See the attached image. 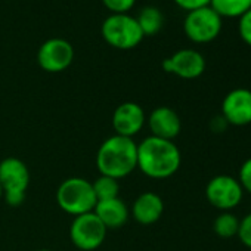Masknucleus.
<instances>
[{"instance_id":"nucleus-15","label":"nucleus","mask_w":251,"mask_h":251,"mask_svg":"<svg viewBox=\"0 0 251 251\" xmlns=\"http://www.w3.org/2000/svg\"><path fill=\"white\" fill-rule=\"evenodd\" d=\"M93 213L103 223L106 229H118L129 220V208L126 202L118 197L112 200L98 201Z\"/></svg>"},{"instance_id":"nucleus-2","label":"nucleus","mask_w":251,"mask_h":251,"mask_svg":"<svg viewBox=\"0 0 251 251\" xmlns=\"http://www.w3.org/2000/svg\"><path fill=\"white\" fill-rule=\"evenodd\" d=\"M100 175L123 179L138 169V144L132 138L114 135L102 142L96 154Z\"/></svg>"},{"instance_id":"nucleus-8","label":"nucleus","mask_w":251,"mask_h":251,"mask_svg":"<svg viewBox=\"0 0 251 251\" xmlns=\"http://www.w3.org/2000/svg\"><path fill=\"white\" fill-rule=\"evenodd\" d=\"M205 197L208 202L220 211H230L241 204L244 189L236 177L217 175L208 180L205 186Z\"/></svg>"},{"instance_id":"nucleus-16","label":"nucleus","mask_w":251,"mask_h":251,"mask_svg":"<svg viewBox=\"0 0 251 251\" xmlns=\"http://www.w3.org/2000/svg\"><path fill=\"white\" fill-rule=\"evenodd\" d=\"M210 6L222 18H239L251 9V0H210Z\"/></svg>"},{"instance_id":"nucleus-18","label":"nucleus","mask_w":251,"mask_h":251,"mask_svg":"<svg viewBox=\"0 0 251 251\" xmlns=\"http://www.w3.org/2000/svg\"><path fill=\"white\" fill-rule=\"evenodd\" d=\"M238 227H239V219L232 214L230 211H222L213 223L214 233L223 239H229L232 236L238 235Z\"/></svg>"},{"instance_id":"nucleus-9","label":"nucleus","mask_w":251,"mask_h":251,"mask_svg":"<svg viewBox=\"0 0 251 251\" xmlns=\"http://www.w3.org/2000/svg\"><path fill=\"white\" fill-rule=\"evenodd\" d=\"M73 45L59 37L46 40L37 52V62L42 70L48 73H61L67 70L73 64Z\"/></svg>"},{"instance_id":"nucleus-10","label":"nucleus","mask_w":251,"mask_h":251,"mask_svg":"<svg viewBox=\"0 0 251 251\" xmlns=\"http://www.w3.org/2000/svg\"><path fill=\"white\" fill-rule=\"evenodd\" d=\"M163 70L185 80H194L205 71V58L195 49H180L163 61Z\"/></svg>"},{"instance_id":"nucleus-6","label":"nucleus","mask_w":251,"mask_h":251,"mask_svg":"<svg viewBox=\"0 0 251 251\" xmlns=\"http://www.w3.org/2000/svg\"><path fill=\"white\" fill-rule=\"evenodd\" d=\"M223 27V18L211 8L204 6L189 11L183 21V31L194 43H210L219 37Z\"/></svg>"},{"instance_id":"nucleus-19","label":"nucleus","mask_w":251,"mask_h":251,"mask_svg":"<svg viewBox=\"0 0 251 251\" xmlns=\"http://www.w3.org/2000/svg\"><path fill=\"white\" fill-rule=\"evenodd\" d=\"M92 188L98 201L118 198V194H120L118 180L109 176H103V175H100L96 180L92 182Z\"/></svg>"},{"instance_id":"nucleus-25","label":"nucleus","mask_w":251,"mask_h":251,"mask_svg":"<svg viewBox=\"0 0 251 251\" xmlns=\"http://www.w3.org/2000/svg\"><path fill=\"white\" fill-rule=\"evenodd\" d=\"M3 198V189H2V185H0V200Z\"/></svg>"},{"instance_id":"nucleus-26","label":"nucleus","mask_w":251,"mask_h":251,"mask_svg":"<svg viewBox=\"0 0 251 251\" xmlns=\"http://www.w3.org/2000/svg\"><path fill=\"white\" fill-rule=\"evenodd\" d=\"M37 251H50V250H37Z\"/></svg>"},{"instance_id":"nucleus-5","label":"nucleus","mask_w":251,"mask_h":251,"mask_svg":"<svg viewBox=\"0 0 251 251\" xmlns=\"http://www.w3.org/2000/svg\"><path fill=\"white\" fill-rule=\"evenodd\" d=\"M0 185L3 189V198L9 205H21L30 185V172L25 163L15 157L0 161Z\"/></svg>"},{"instance_id":"nucleus-17","label":"nucleus","mask_w":251,"mask_h":251,"mask_svg":"<svg viewBox=\"0 0 251 251\" xmlns=\"http://www.w3.org/2000/svg\"><path fill=\"white\" fill-rule=\"evenodd\" d=\"M136 21H138L144 36H154L163 28L164 17H163V12L158 8L147 6L139 12Z\"/></svg>"},{"instance_id":"nucleus-22","label":"nucleus","mask_w":251,"mask_h":251,"mask_svg":"<svg viewBox=\"0 0 251 251\" xmlns=\"http://www.w3.org/2000/svg\"><path fill=\"white\" fill-rule=\"evenodd\" d=\"M239 241L251 248V213H248L244 219L239 220V227H238V235Z\"/></svg>"},{"instance_id":"nucleus-13","label":"nucleus","mask_w":251,"mask_h":251,"mask_svg":"<svg viewBox=\"0 0 251 251\" xmlns=\"http://www.w3.org/2000/svg\"><path fill=\"white\" fill-rule=\"evenodd\" d=\"M148 126L151 130V136L173 141L179 136L182 130V121L179 114L169 106L155 108L148 117Z\"/></svg>"},{"instance_id":"nucleus-14","label":"nucleus","mask_w":251,"mask_h":251,"mask_svg":"<svg viewBox=\"0 0 251 251\" xmlns=\"http://www.w3.org/2000/svg\"><path fill=\"white\" fill-rule=\"evenodd\" d=\"M164 213L163 198L155 192H144L141 194L132 207L133 219L141 225H152L160 220Z\"/></svg>"},{"instance_id":"nucleus-11","label":"nucleus","mask_w":251,"mask_h":251,"mask_svg":"<svg viewBox=\"0 0 251 251\" xmlns=\"http://www.w3.org/2000/svg\"><path fill=\"white\" fill-rule=\"evenodd\" d=\"M147 123L144 108L136 102H124L112 114V127L115 135L132 138L136 136Z\"/></svg>"},{"instance_id":"nucleus-24","label":"nucleus","mask_w":251,"mask_h":251,"mask_svg":"<svg viewBox=\"0 0 251 251\" xmlns=\"http://www.w3.org/2000/svg\"><path fill=\"white\" fill-rule=\"evenodd\" d=\"M173 2L183 11L189 12L204 6H210V0H173Z\"/></svg>"},{"instance_id":"nucleus-23","label":"nucleus","mask_w":251,"mask_h":251,"mask_svg":"<svg viewBox=\"0 0 251 251\" xmlns=\"http://www.w3.org/2000/svg\"><path fill=\"white\" fill-rule=\"evenodd\" d=\"M238 180H239L242 189L247 191L248 194H251V157L242 163V166L239 169Z\"/></svg>"},{"instance_id":"nucleus-21","label":"nucleus","mask_w":251,"mask_h":251,"mask_svg":"<svg viewBox=\"0 0 251 251\" xmlns=\"http://www.w3.org/2000/svg\"><path fill=\"white\" fill-rule=\"evenodd\" d=\"M103 6L112 14H127L136 3V0H102Z\"/></svg>"},{"instance_id":"nucleus-1","label":"nucleus","mask_w":251,"mask_h":251,"mask_svg":"<svg viewBox=\"0 0 251 251\" xmlns=\"http://www.w3.org/2000/svg\"><path fill=\"white\" fill-rule=\"evenodd\" d=\"M180 163L182 155L173 141L148 136L138 144V169L151 179L173 176Z\"/></svg>"},{"instance_id":"nucleus-7","label":"nucleus","mask_w":251,"mask_h":251,"mask_svg":"<svg viewBox=\"0 0 251 251\" xmlns=\"http://www.w3.org/2000/svg\"><path fill=\"white\" fill-rule=\"evenodd\" d=\"M106 232L108 229L93 211L75 216L70 226L71 242L81 251H93L99 248L106 238Z\"/></svg>"},{"instance_id":"nucleus-12","label":"nucleus","mask_w":251,"mask_h":251,"mask_svg":"<svg viewBox=\"0 0 251 251\" xmlns=\"http://www.w3.org/2000/svg\"><path fill=\"white\" fill-rule=\"evenodd\" d=\"M222 117L227 124L247 126L251 123V90L250 89H233L222 102Z\"/></svg>"},{"instance_id":"nucleus-20","label":"nucleus","mask_w":251,"mask_h":251,"mask_svg":"<svg viewBox=\"0 0 251 251\" xmlns=\"http://www.w3.org/2000/svg\"><path fill=\"white\" fill-rule=\"evenodd\" d=\"M238 33L242 42L251 48V9L238 18Z\"/></svg>"},{"instance_id":"nucleus-4","label":"nucleus","mask_w":251,"mask_h":251,"mask_svg":"<svg viewBox=\"0 0 251 251\" xmlns=\"http://www.w3.org/2000/svg\"><path fill=\"white\" fill-rule=\"evenodd\" d=\"M103 40L121 50H129L136 48L145 37L136 18L129 14H111L100 28Z\"/></svg>"},{"instance_id":"nucleus-3","label":"nucleus","mask_w":251,"mask_h":251,"mask_svg":"<svg viewBox=\"0 0 251 251\" xmlns=\"http://www.w3.org/2000/svg\"><path fill=\"white\" fill-rule=\"evenodd\" d=\"M56 202L61 210L75 217L93 211L98 200L95 197L92 182L83 177H68L56 191Z\"/></svg>"}]
</instances>
